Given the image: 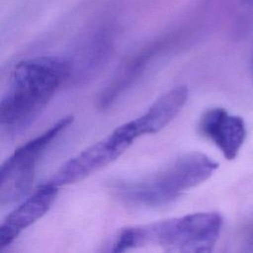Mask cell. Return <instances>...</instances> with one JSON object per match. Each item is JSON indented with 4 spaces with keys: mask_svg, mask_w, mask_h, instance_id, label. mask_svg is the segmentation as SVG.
Wrapping results in <instances>:
<instances>
[{
    "mask_svg": "<svg viewBox=\"0 0 253 253\" xmlns=\"http://www.w3.org/2000/svg\"><path fill=\"white\" fill-rule=\"evenodd\" d=\"M246 239L248 240V243L253 246V223H251L246 229Z\"/></svg>",
    "mask_w": 253,
    "mask_h": 253,
    "instance_id": "10",
    "label": "cell"
},
{
    "mask_svg": "<svg viewBox=\"0 0 253 253\" xmlns=\"http://www.w3.org/2000/svg\"><path fill=\"white\" fill-rule=\"evenodd\" d=\"M135 139L123 124L110 134L63 163L45 182L59 188L81 181L118 159Z\"/></svg>",
    "mask_w": 253,
    "mask_h": 253,
    "instance_id": "5",
    "label": "cell"
},
{
    "mask_svg": "<svg viewBox=\"0 0 253 253\" xmlns=\"http://www.w3.org/2000/svg\"><path fill=\"white\" fill-rule=\"evenodd\" d=\"M222 223L218 212L203 211L127 226L117 233L111 251L158 245L168 252H211L218 240Z\"/></svg>",
    "mask_w": 253,
    "mask_h": 253,
    "instance_id": "2",
    "label": "cell"
},
{
    "mask_svg": "<svg viewBox=\"0 0 253 253\" xmlns=\"http://www.w3.org/2000/svg\"><path fill=\"white\" fill-rule=\"evenodd\" d=\"M57 192L58 187L44 182L6 216L0 226L1 250L10 245L23 230L48 211Z\"/></svg>",
    "mask_w": 253,
    "mask_h": 253,
    "instance_id": "7",
    "label": "cell"
},
{
    "mask_svg": "<svg viewBox=\"0 0 253 253\" xmlns=\"http://www.w3.org/2000/svg\"><path fill=\"white\" fill-rule=\"evenodd\" d=\"M198 129L200 134L211 140L227 160H232L238 155L247 134L243 119L219 107L204 112Z\"/></svg>",
    "mask_w": 253,
    "mask_h": 253,
    "instance_id": "6",
    "label": "cell"
},
{
    "mask_svg": "<svg viewBox=\"0 0 253 253\" xmlns=\"http://www.w3.org/2000/svg\"><path fill=\"white\" fill-rule=\"evenodd\" d=\"M151 52H142L124 62L110 79L98 97V107L102 110L109 108L140 77L151 58Z\"/></svg>",
    "mask_w": 253,
    "mask_h": 253,
    "instance_id": "9",
    "label": "cell"
},
{
    "mask_svg": "<svg viewBox=\"0 0 253 253\" xmlns=\"http://www.w3.org/2000/svg\"><path fill=\"white\" fill-rule=\"evenodd\" d=\"M67 78L66 58L40 56L19 62L1 98L2 131L15 136L28 128Z\"/></svg>",
    "mask_w": 253,
    "mask_h": 253,
    "instance_id": "1",
    "label": "cell"
},
{
    "mask_svg": "<svg viewBox=\"0 0 253 253\" xmlns=\"http://www.w3.org/2000/svg\"><path fill=\"white\" fill-rule=\"evenodd\" d=\"M72 116L61 118L48 129L30 139L6 159L0 170V205L9 206L26 197L33 185L37 163L45 148L73 122Z\"/></svg>",
    "mask_w": 253,
    "mask_h": 253,
    "instance_id": "4",
    "label": "cell"
},
{
    "mask_svg": "<svg viewBox=\"0 0 253 253\" xmlns=\"http://www.w3.org/2000/svg\"><path fill=\"white\" fill-rule=\"evenodd\" d=\"M243 1H244V4H245V6L253 8V0H243Z\"/></svg>",
    "mask_w": 253,
    "mask_h": 253,
    "instance_id": "11",
    "label": "cell"
},
{
    "mask_svg": "<svg viewBox=\"0 0 253 253\" xmlns=\"http://www.w3.org/2000/svg\"><path fill=\"white\" fill-rule=\"evenodd\" d=\"M187 99L188 88L186 86L174 87L157 98L141 116L126 124L136 138L143 134L156 133L176 118Z\"/></svg>",
    "mask_w": 253,
    "mask_h": 253,
    "instance_id": "8",
    "label": "cell"
},
{
    "mask_svg": "<svg viewBox=\"0 0 253 253\" xmlns=\"http://www.w3.org/2000/svg\"><path fill=\"white\" fill-rule=\"evenodd\" d=\"M217 167L210 156L193 151L180 155L149 175L118 181L112 187L126 205L156 209L172 204L188 190L207 181Z\"/></svg>",
    "mask_w": 253,
    "mask_h": 253,
    "instance_id": "3",
    "label": "cell"
},
{
    "mask_svg": "<svg viewBox=\"0 0 253 253\" xmlns=\"http://www.w3.org/2000/svg\"><path fill=\"white\" fill-rule=\"evenodd\" d=\"M252 76H253V59H252Z\"/></svg>",
    "mask_w": 253,
    "mask_h": 253,
    "instance_id": "12",
    "label": "cell"
}]
</instances>
